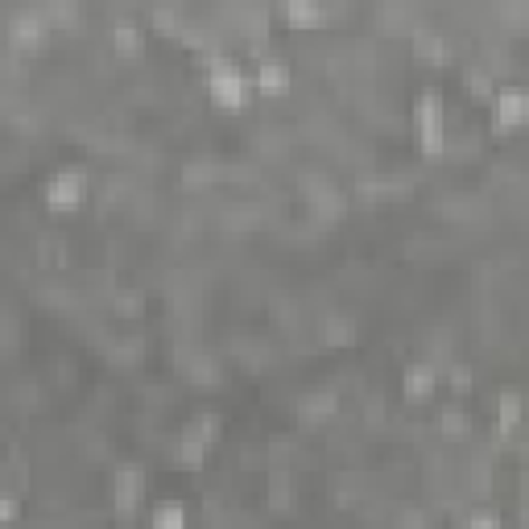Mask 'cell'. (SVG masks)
I'll return each instance as SVG.
<instances>
[{
    "instance_id": "cell-2",
    "label": "cell",
    "mask_w": 529,
    "mask_h": 529,
    "mask_svg": "<svg viewBox=\"0 0 529 529\" xmlns=\"http://www.w3.org/2000/svg\"><path fill=\"white\" fill-rule=\"evenodd\" d=\"M211 87L220 95L223 104H240V75L236 71H227V66H216V75H211Z\"/></svg>"
},
{
    "instance_id": "cell-5",
    "label": "cell",
    "mask_w": 529,
    "mask_h": 529,
    "mask_svg": "<svg viewBox=\"0 0 529 529\" xmlns=\"http://www.w3.org/2000/svg\"><path fill=\"white\" fill-rule=\"evenodd\" d=\"M430 381H435V376H430V368H414V372L405 376V393H409V397H422L426 389H430Z\"/></svg>"
},
{
    "instance_id": "cell-6",
    "label": "cell",
    "mask_w": 529,
    "mask_h": 529,
    "mask_svg": "<svg viewBox=\"0 0 529 529\" xmlns=\"http://www.w3.org/2000/svg\"><path fill=\"white\" fill-rule=\"evenodd\" d=\"M261 87H269V91L285 87V66L281 62H264L261 66Z\"/></svg>"
},
{
    "instance_id": "cell-12",
    "label": "cell",
    "mask_w": 529,
    "mask_h": 529,
    "mask_svg": "<svg viewBox=\"0 0 529 529\" xmlns=\"http://www.w3.org/2000/svg\"><path fill=\"white\" fill-rule=\"evenodd\" d=\"M472 529H496V526H492L488 517H476V521H472Z\"/></svg>"
},
{
    "instance_id": "cell-8",
    "label": "cell",
    "mask_w": 529,
    "mask_h": 529,
    "mask_svg": "<svg viewBox=\"0 0 529 529\" xmlns=\"http://www.w3.org/2000/svg\"><path fill=\"white\" fill-rule=\"evenodd\" d=\"M132 500H136V476H120V509H129Z\"/></svg>"
},
{
    "instance_id": "cell-4",
    "label": "cell",
    "mask_w": 529,
    "mask_h": 529,
    "mask_svg": "<svg viewBox=\"0 0 529 529\" xmlns=\"http://www.w3.org/2000/svg\"><path fill=\"white\" fill-rule=\"evenodd\" d=\"M496 108H500V120H509V125L526 116V99H521V95H513V91H509V95H500V104H496Z\"/></svg>"
},
{
    "instance_id": "cell-9",
    "label": "cell",
    "mask_w": 529,
    "mask_h": 529,
    "mask_svg": "<svg viewBox=\"0 0 529 529\" xmlns=\"http://www.w3.org/2000/svg\"><path fill=\"white\" fill-rule=\"evenodd\" d=\"M442 426H446L451 435H459V430H467V418H459V414H446V418H442Z\"/></svg>"
},
{
    "instance_id": "cell-7",
    "label": "cell",
    "mask_w": 529,
    "mask_h": 529,
    "mask_svg": "<svg viewBox=\"0 0 529 529\" xmlns=\"http://www.w3.org/2000/svg\"><path fill=\"white\" fill-rule=\"evenodd\" d=\"M153 529H182V513H178L174 505H170V509H157V517H153Z\"/></svg>"
},
{
    "instance_id": "cell-10",
    "label": "cell",
    "mask_w": 529,
    "mask_h": 529,
    "mask_svg": "<svg viewBox=\"0 0 529 529\" xmlns=\"http://www.w3.org/2000/svg\"><path fill=\"white\" fill-rule=\"evenodd\" d=\"M290 17H294V21H314L318 13H314V8H306V4H294V8H290Z\"/></svg>"
},
{
    "instance_id": "cell-11",
    "label": "cell",
    "mask_w": 529,
    "mask_h": 529,
    "mask_svg": "<svg viewBox=\"0 0 529 529\" xmlns=\"http://www.w3.org/2000/svg\"><path fill=\"white\" fill-rule=\"evenodd\" d=\"M116 42H120V50L136 45V29H116Z\"/></svg>"
},
{
    "instance_id": "cell-3",
    "label": "cell",
    "mask_w": 529,
    "mask_h": 529,
    "mask_svg": "<svg viewBox=\"0 0 529 529\" xmlns=\"http://www.w3.org/2000/svg\"><path fill=\"white\" fill-rule=\"evenodd\" d=\"M418 116H422V141H426V149H435L439 145V99L426 95L422 108H418Z\"/></svg>"
},
{
    "instance_id": "cell-1",
    "label": "cell",
    "mask_w": 529,
    "mask_h": 529,
    "mask_svg": "<svg viewBox=\"0 0 529 529\" xmlns=\"http://www.w3.org/2000/svg\"><path fill=\"white\" fill-rule=\"evenodd\" d=\"M79 186H83L79 174H58L54 182H50V190H45V195H50V203H54V207H71V203H79Z\"/></svg>"
}]
</instances>
